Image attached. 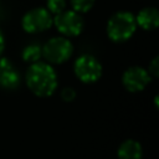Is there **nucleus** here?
Returning a JSON list of instances; mask_svg holds the SVG:
<instances>
[{
  "label": "nucleus",
  "mask_w": 159,
  "mask_h": 159,
  "mask_svg": "<svg viewBox=\"0 0 159 159\" xmlns=\"http://www.w3.org/2000/svg\"><path fill=\"white\" fill-rule=\"evenodd\" d=\"M29 88L40 97L52 94L57 87V76L55 70L43 62H34L26 73Z\"/></svg>",
  "instance_id": "obj_1"
},
{
  "label": "nucleus",
  "mask_w": 159,
  "mask_h": 159,
  "mask_svg": "<svg viewBox=\"0 0 159 159\" xmlns=\"http://www.w3.org/2000/svg\"><path fill=\"white\" fill-rule=\"evenodd\" d=\"M137 29L135 17L127 11L114 14L107 24V34L114 42H123L132 37Z\"/></svg>",
  "instance_id": "obj_2"
},
{
  "label": "nucleus",
  "mask_w": 159,
  "mask_h": 159,
  "mask_svg": "<svg viewBox=\"0 0 159 159\" xmlns=\"http://www.w3.org/2000/svg\"><path fill=\"white\" fill-rule=\"evenodd\" d=\"M72 43L65 37H53L48 40L43 48V57L52 63H62L67 61L72 55Z\"/></svg>",
  "instance_id": "obj_3"
},
{
  "label": "nucleus",
  "mask_w": 159,
  "mask_h": 159,
  "mask_svg": "<svg viewBox=\"0 0 159 159\" xmlns=\"http://www.w3.org/2000/svg\"><path fill=\"white\" fill-rule=\"evenodd\" d=\"M52 21L55 22L56 29L66 36H77L83 29V19L80 12L75 10H63L60 14H56Z\"/></svg>",
  "instance_id": "obj_4"
},
{
  "label": "nucleus",
  "mask_w": 159,
  "mask_h": 159,
  "mask_svg": "<svg viewBox=\"0 0 159 159\" xmlns=\"http://www.w3.org/2000/svg\"><path fill=\"white\" fill-rule=\"evenodd\" d=\"M75 73L82 82H96L102 75V66L96 57L82 55L75 62Z\"/></svg>",
  "instance_id": "obj_5"
},
{
  "label": "nucleus",
  "mask_w": 159,
  "mask_h": 159,
  "mask_svg": "<svg viewBox=\"0 0 159 159\" xmlns=\"http://www.w3.org/2000/svg\"><path fill=\"white\" fill-rule=\"evenodd\" d=\"M52 25L50 11L43 7H36L26 12L22 17V27L26 32L35 34L47 30Z\"/></svg>",
  "instance_id": "obj_6"
},
{
  "label": "nucleus",
  "mask_w": 159,
  "mask_h": 159,
  "mask_svg": "<svg viewBox=\"0 0 159 159\" xmlns=\"http://www.w3.org/2000/svg\"><path fill=\"white\" fill-rule=\"evenodd\" d=\"M149 73L142 67H130L123 75V84L130 92H138L149 83Z\"/></svg>",
  "instance_id": "obj_7"
},
{
  "label": "nucleus",
  "mask_w": 159,
  "mask_h": 159,
  "mask_svg": "<svg viewBox=\"0 0 159 159\" xmlns=\"http://www.w3.org/2000/svg\"><path fill=\"white\" fill-rule=\"evenodd\" d=\"M20 84V75L7 58L0 60V86L14 89Z\"/></svg>",
  "instance_id": "obj_8"
},
{
  "label": "nucleus",
  "mask_w": 159,
  "mask_h": 159,
  "mask_svg": "<svg viewBox=\"0 0 159 159\" xmlns=\"http://www.w3.org/2000/svg\"><path fill=\"white\" fill-rule=\"evenodd\" d=\"M135 22L144 30H153L159 25V12L154 7H144L138 12Z\"/></svg>",
  "instance_id": "obj_9"
},
{
  "label": "nucleus",
  "mask_w": 159,
  "mask_h": 159,
  "mask_svg": "<svg viewBox=\"0 0 159 159\" xmlns=\"http://www.w3.org/2000/svg\"><path fill=\"white\" fill-rule=\"evenodd\" d=\"M142 147L138 142L128 139L123 142L118 149L119 159H142Z\"/></svg>",
  "instance_id": "obj_10"
},
{
  "label": "nucleus",
  "mask_w": 159,
  "mask_h": 159,
  "mask_svg": "<svg viewBox=\"0 0 159 159\" xmlns=\"http://www.w3.org/2000/svg\"><path fill=\"white\" fill-rule=\"evenodd\" d=\"M41 56H42V48L36 43H31L26 46L22 51V58L26 62H32V63L37 62Z\"/></svg>",
  "instance_id": "obj_11"
},
{
  "label": "nucleus",
  "mask_w": 159,
  "mask_h": 159,
  "mask_svg": "<svg viewBox=\"0 0 159 159\" xmlns=\"http://www.w3.org/2000/svg\"><path fill=\"white\" fill-rule=\"evenodd\" d=\"M75 11L77 12H87L94 4V0H70Z\"/></svg>",
  "instance_id": "obj_12"
},
{
  "label": "nucleus",
  "mask_w": 159,
  "mask_h": 159,
  "mask_svg": "<svg viewBox=\"0 0 159 159\" xmlns=\"http://www.w3.org/2000/svg\"><path fill=\"white\" fill-rule=\"evenodd\" d=\"M66 7V0H47V10L51 14H60Z\"/></svg>",
  "instance_id": "obj_13"
},
{
  "label": "nucleus",
  "mask_w": 159,
  "mask_h": 159,
  "mask_svg": "<svg viewBox=\"0 0 159 159\" xmlns=\"http://www.w3.org/2000/svg\"><path fill=\"white\" fill-rule=\"evenodd\" d=\"M61 96H62V98H63L66 102H70V101H73V99H75L76 92H75L73 88H65V89L62 91Z\"/></svg>",
  "instance_id": "obj_14"
},
{
  "label": "nucleus",
  "mask_w": 159,
  "mask_h": 159,
  "mask_svg": "<svg viewBox=\"0 0 159 159\" xmlns=\"http://www.w3.org/2000/svg\"><path fill=\"white\" fill-rule=\"evenodd\" d=\"M149 72L154 77H158V75H159V61H158V57H155L152 61V63L149 65Z\"/></svg>",
  "instance_id": "obj_15"
},
{
  "label": "nucleus",
  "mask_w": 159,
  "mask_h": 159,
  "mask_svg": "<svg viewBox=\"0 0 159 159\" xmlns=\"http://www.w3.org/2000/svg\"><path fill=\"white\" fill-rule=\"evenodd\" d=\"M4 46H5V41H4V36H2V34L0 31V55H1L2 50H4Z\"/></svg>",
  "instance_id": "obj_16"
}]
</instances>
